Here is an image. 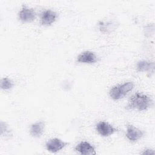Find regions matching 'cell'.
<instances>
[{
	"label": "cell",
	"instance_id": "obj_1",
	"mask_svg": "<svg viewBox=\"0 0 155 155\" xmlns=\"http://www.w3.org/2000/svg\"><path fill=\"white\" fill-rule=\"evenodd\" d=\"M153 104V101L149 96L137 92L130 98L126 108L127 110L137 109L139 111H145Z\"/></svg>",
	"mask_w": 155,
	"mask_h": 155
},
{
	"label": "cell",
	"instance_id": "obj_2",
	"mask_svg": "<svg viewBox=\"0 0 155 155\" xmlns=\"http://www.w3.org/2000/svg\"><path fill=\"white\" fill-rule=\"evenodd\" d=\"M134 88V84L131 82H125L122 84L117 85L110 90L109 94L111 99L119 100L124 97Z\"/></svg>",
	"mask_w": 155,
	"mask_h": 155
},
{
	"label": "cell",
	"instance_id": "obj_3",
	"mask_svg": "<svg viewBox=\"0 0 155 155\" xmlns=\"http://www.w3.org/2000/svg\"><path fill=\"white\" fill-rule=\"evenodd\" d=\"M96 130L97 133L103 137L109 136L118 131V130L114 128L112 125L104 121L98 122L96 125Z\"/></svg>",
	"mask_w": 155,
	"mask_h": 155
},
{
	"label": "cell",
	"instance_id": "obj_4",
	"mask_svg": "<svg viewBox=\"0 0 155 155\" xmlns=\"http://www.w3.org/2000/svg\"><path fill=\"white\" fill-rule=\"evenodd\" d=\"M67 145V142H65L58 138H53L50 139L46 142V149L51 153H56L62 148H64Z\"/></svg>",
	"mask_w": 155,
	"mask_h": 155
},
{
	"label": "cell",
	"instance_id": "obj_5",
	"mask_svg": "<svg viewBox=\"0 0 155 155\" xmlns=\"http://www.w3.org/2000/svg\"><path fill=\"white\" fill-rule=\"evenodd\" d=\"M18 15L21 21L24 22H30L35 20L36 14L33 8L26 5H23Z\"/></svg>",
	"mask_w": 155,
	"mask_h": 155
},
{
	"label": "cell",
	"instance_id": "obj_6",
	"mask_svg": "<svg viewBox=\"0 0 155 155\" xmlns=\"http://www.w3.org/2000/svg\"><path fill=\"white\" fill-rule=\"evenodd\" d=\"M144 133L139 128L133 125H128L127 127L126 137L131 142H136L143 136Z\"/></svg>",
	"mask_w": 155,
	"mask_h": 155
},
{
	"label": "cell",
	"instance_id": "obj_7",
	"mask_svg": "<svg viewBox=\"0 0 155 155\" xmlns=\"http://www.w3.org/2000/svg\"><path fill=\"white\" fill-rule=\"evenodd\" d=\"M58 18V14L56 12L51 10H45L41 14V24L45 26L51 25L54 23Z\"/></svg>",
	"mask_w": 155,
	"mask_h": 155
},
{
	"label": "cell",
	"instance_id": "obj_8",
	"mask_svg": "<svg viewBox=\"0 0 155 155\" xmlns=\"http://www.w3.org/2000/svg\"><path fill=\"white\" fill-rule=\"evenodd\" d=\"M76 61L78 63L94 64L97 62V57L94 53L90 51H85L78 56Z\"/></svg>",
	"mask_w": 155,
	"mask_h": 155
},
{
	"label": "cell",
	"instance_id": "obj_9",
	"mask_svg": "<svg viewBox=\"0 0 155 155\" xmlns=\"http://www.w3.org/2000/svg\"><path fill=\"white\" fill-rule=\"evenodd\" d=\"M75 150L81 154H96L95 148L87 141L81 142L75 148Z\"/></svg>",
	"mask_w": 155,
	"mask_h": 155
},
{
	"label": "cell",
	"instance_id": "obj_10",
	"mask_svg": "<svg viewBox=\"0 0 155 155\" xmlns=\"http://www.w3.org/2000/svg\"><path fill=\"white\" fill-rule=\"evenodd\" d=\"M45 128V123L42 121H39L33 124L30 128V133L31 135L34 137H41L44 131Z\"/></svg>",
	"mask_w": 155,
	"mask_h": 155
},
{
	"label": "cell",
	"instance_id": "obj_11",
	"mask_svg": "<svg viewBox=\"0 0 155 155\" xmlns=\"http://www.w3.org/2000/svg\"><path fill=\"white\" fill-rule=\"evenodd\" d=\"M154 68V63L147 61H140L136 64V69L139 72L151 71H153Z\"/></svg>",
	"mask_w": 155,
	"mask_h": 155
},
{
	"label": "cell",
	"instance_id": "obj_12",
	"mask_svg": "<svg viewBox=\"0 0 155 155\" xmlns=\"http://www.w3.org/2000/svg\"><path fill=\"white\" fill-rule=\"evenodd\" d=\"M13 85L12 81L8 78H4L1 81V88L2 90H10L13 87Z\"/></svg>",
	"mask_w": 155,
	"mask_h": 155
},
{
	"label": "cell",
	"instance_id": "obj_13",
	"mask_svg": "<svg viewBox=\"0 0 155 155\" xmlns=\"http://www.w3.org/2000/svg\"><path fill=\"white\" fill-rule=\"evenodd\" d=\"M1 134L2 136H9L11 135L10 130L8 128V125L4 122H1Z\"/></svg>",
	"mask_w": 155,
	"mask_h": 155
},
{
	"label": "cell",
	"instance_id": "obj_14",
	"mask_svg": "<svg viewBox=\"0 0 155 155\" xmlns=\"http://www.w3.org/2000/svg\"><path fill=\"white\" fill-rule=\"evenodd\" d=\"M143 154H154V151L151 149H146L145 151L142 153Z\"/></svg>",
	"mask_w": 155,
	"mask_h": 155
}]
</instances>
